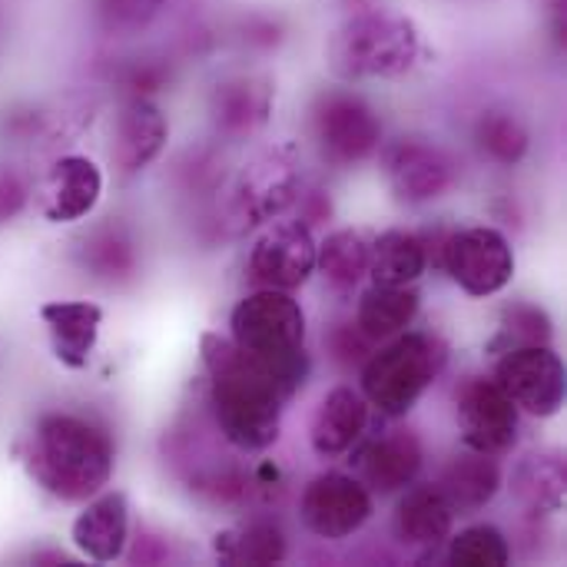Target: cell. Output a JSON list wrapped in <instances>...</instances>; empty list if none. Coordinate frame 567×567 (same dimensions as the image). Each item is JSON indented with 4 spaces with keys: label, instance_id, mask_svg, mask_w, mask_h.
<instances>
[{
    "label": "cell",
    "instance_id": "e0dca14e",
    "mask_svg": "<svg viewBox=\"0 0 567 567\" xmlns=\"http://www.w3.org/2000/svg\"><path fill=\"white\" fill-rule=\"evenodd\" d=\"M455 512L449 505V498L442 495L439 485H422L412 482L409 488L399 492V505H395V518H392V532L399 538V545H405L415 555H432L435 548H442L455 528Z\"/></svg>",
    "mask_w": 567,
    "mask_h": 567
},
{
    "label": "cell",
    "instance_id": "5bb4252c",
    "mask_svg": "<svg viewBox=\"0 0 567 567\" xmlns=\"http://www.w3.org/2000/svg\"><path fill=\"white\" fill-rule=\"evenodd\" d=\"M169 140V120L153 96H126L113 113L110 159L123 176L143 173L159 159Z\"/></svg>",
    "mask_w": 567,
    "mask_h": 567
},
{
    "label": "cell",
    "instance_id": "8fae6325",
    "mask_svg": "<svg viewBox=\"0 0 567 567\" xmlns=\"http://www.w3.org/2000/svg\"><path fill=\"white\" fill-rule=\"evenodd\" d=\"M382 173L405 206H425L442 199L455 186V163L452 156L422 136H399L382 143Z\"/></svg>",
    "mask_w": 567,
    "mask_h": 567
},
{
    "label": "cell",
    "instance_id": "d6986e66",
    "mask_svg": "<svg viewBox=\"0 0 567 567\" xmlns=\"http://www.w3.org/2000/svg\"><path fill=\"white\" fill-rule=\"evenodd\" d=\"M40 319L47 326L53 359L73 372L86 369V362L96 349V339H100L103 309L86 299H56V302L40 306Z\"/></svg>",
    "mask_w": 567,
    "mask_h": 567
},
{
    "label": "cell",
    "instance_id": "d4e9b609",
    "mask_svg": "<svg viewBox=\"0 0 567 567\" xmlns=\"http://www.w3.org/2000/svg\"><path fill=\"white\" fill-rule=\"evenodd\" d=\"M429 269V243L412 229H385L372 239L369 276L375 286H415Z\"/></svg>",
    "mask_w": 567,
    "mask_h": 567
},
{
    "label": "cell",
    "instance_id": "484cf974",
    "mask_svg": "<svg viewBox=\"0 0 567 567\" xmlns=\"http://www.w3.org/2000/svg\"><path fill=\"white\" fill-rule=\"evenodd\" d=\"M80 266L90 269V276L103 282H120L130 279L136 269V243L130 229L116 219L90 229L80 239Z\"/></svg>",
    "mask_w": 567,
    "mask_h": 567
},
{
    "label": "cell",
    "instance_id": "4dcf8cb0",
    "mask_svg": "<svg viewBox=\"0 0 567 567\" xmlns=\"http://www.w3.org/2000/svg\"><path fill=\"white\" fill-rule=\"evenodd\" d=\"M551 316L535 306V302H515L505 309V319H502V329H498V342H502V352L505 349H515V346H551Z\"/></svg>",
    "mask_w": 567,
    "mask_h": 567
},
{
    "label": "cell",
    "instance_id": "4fadbf2b",
    "mask_svg": "<svg viewBox=\"0 0 567 567\" xmlns=\"http://www.w3.org/2000/svg\"><path fill=\"white\" fill-rule=\"evenodd\" d=\"M299 193L302 183L296 166L279 153H262L239 173L229 199V219L243 229L279 219L289 206H296Z\"/></svg>",
    "mask_w": 567,
    "mask_h": 567
},
{
    "label": "cell",
    "instance_id": "2e32d148",
    "mask_svg": "<svg viewBox=\"0 0 567 567\" xmlns=\"http://www.w3.org/2000/svg\"><path fill=\"white\" fill-rule=\"evenodd\" d=\"M73 548L93 565H113L123 558L130 542V498L123 492H100L83 502L70 525Z\"/></svg>",
    "mask_w": 567,
    "mask_h": 567
},
{
    "label": "cell",
    "instance_id": "603a6c76",
    "mask_svg": "<svg viewBox=\"0 0 567 567\" xmlns=\"http://www.w3.org/2000/svg\"><path fill=\"white\" fill-rule=\"evenodd\" d=\"M512 498L528 515H558L567 502V462L561 452H532L518 458L508 478Z\"/></svg>",
    "mask_w": 567,
    "mask_h": 567
},
{
    "label": "cell",
    "instance_id": "8992f818",
    "mask_svg": "<svg viewBox=\"0 0 567 567\" xmlns=\"http://www.w3.org/2000/svg\"><path fill=\"white\" fill-rule=\"evenodd\" d=\"M309 126L319 153L336 166L372 159L385 143V126L372 103L349 90H326L309 110Z\"/></svg>",
    "mask_w": 567,
    "mask_h": 567
},
{
    "label": "cell",
    "instance_id": "6da1fadb",
    "mask_svg": "<svg viewBox=\"0 0 567 567\" xmlns=\"http://www.w3.org/2000/svg\"><path fill=\"white\" fill-rule=\"evenodd\" d=\"M23 465L47 495L83 505L110 485L116 445L110 429L90 415L43 412L27 432Z\"/></svg>",
    "mask_w": 567,
    "mask_h": 567
},
{
    "label": "cell",
    "instance_id": "83f0119b",
    "mask_svg": "<svg viewBox=\"0 0 567 567\" xmlns=\"http://www.w3.org/2000/svg\"><path fill=\"white\" fill-rule=\"evenodd\" d=\"M369 249L372 239H365L359 229H332L322 243H316V269L329 286L352 289L369 276Z\"/></svg>",
    "mask_w": 567,
    "mask_h": 567
},
{
    "label": "cell",
    "instance_id": "ffe728a7",
    "mask_svg": "<svg viewBox=\"0 0 567 567\" xmlns=\"http://www.w3.org/2000/svg\"><path fill=\"white\" fill-rule=\"evenodd\" d=\"M272 110V86L262 76L239 73L226 76L209 93V116L223 136H249L256 133Z\"/></svg>",
    "mask_w": 567,
    "mask_h": 567
},
{
    "label": "cell",
    "instance_id": "3957f363",
    "mask_svg": "<svg viewBox=\"0 0 567 567\" xmlns=\"http://www.w3.org/2000/svg\"><path fill=\"white\" fill-rule=\"evenodd\" d=\"M233 346L286 395V402L309 379L306 312L286 289H256L229 312Z\"/></svg>",
    "mask_w": 567,
    "mask_h": 567
},
{
    "label": "cell",
    "instance_id": "7a4b0ae2",
    "mask_svg": "<svg viewBox=\"0 0 567 567\" xmlns=\"http://www.w3.org/2000/svg\"><path fill=\"white\" fill-rule=\"evenodd\" d=\"M203 365L209 372V405L219 435L246 455L279 442L286 395L233 346L229 336L203 332Z\"/></svg>",
    "mask_w": 567,
    "mask_h": 567
},
{
    "label": "cell",
    "instance_id": "9a60e30c",
    "mask_svg": "<svg viewBox=\"0 0 567 567\" xmlns=\"http://www.w3.org/2000/svg\"><path fill=\"white\" fill-rule=\"evenodd\" d=\"M359 482L372 495H399L412 482H419L425 468V445L412 429H392L379 439H369L355 452Z\"/></svg>",
    "mask_w": 567,
    "mask_h": 567
},
{
    "label": "cell",
    "instance_id": "5b68a950",
    "mask_svg": "<svg viewBox=\"0 0 567 567\" xmlns=\"http://www.w3.org/2000/svg\"><path fill=\"white\" fill-rule=\"evenodd\" d=\"M422 50L419 27L392 10H359L346 17L329 43L326 60L329 70L346 80H392L415 66Z\"/></svg>",
    "mask_w": 567,
    "mask_h": 567
},
{
    "label": "cell",
    "instance_id": "44dd1931",
    "mask_svg": "<svg viewBox=\"0 0 567 567\" xmlns=\"http://www.w3.org/2000/svg\"><path fill=\"white\" fill-rule=\"evenodd\" d=\"M103 196V173L90 156L70 153L60 156L47 179V203L43 213L50 223H76L96 209Z\"/></svg>",
    "mask_w": 567,
    "mask_h": 567
},
{
    "label": "cell",
    "instance_id": "d6a6232c",
    "mask_svg": "<svg viewBox=\"0 0 567 567\" xmlns=\"http://www.w3.org/2000/svg\"><path fill=\"white\" fill-rule=\"evenodd\" d=\"M372 349H375V342H372L355 322H339V326L329 332V355H332L339 365H346V369H352V365L362 369V362L372 355Z\"/></svg>",
    "mask_w": 567,
    "mask_h": 567
},
{
    "label": "cell",
    "instance_id": "7402d4cb",
    "mask_svg": "<svg viewBox=\"0 0 567 567\" xmlns=\"http://www.w3.org/2000/svg\"><path fill=\"white\" fill-rule=\"evenodd\" d=\"M435 485L442 488V495L449 498L455 515H475L495 502V495L505 485V472L498 465V455L465 449L462 455H455L445 465V472Z\"/></svg>",
    "mask_w": 567,
    "mask_h": 567
},
{
    "label": "cell",
    "instance_id": "ac0fdd59",
    "mask_svg": "<svg viewBox=\"0 0 567 567\" xmlns=\"http://www.w3.org/2000/svg\"><path fill=\"white\" fill-rule=\"evenodd\" d=\"M372 405L352 385H336L322 395L309 422V445L319 458H342L349 455L369 429Z\"/></svg>",
    "mask_w": 567,
    "mask_h": 567
},
{
    "label": "cell",
    "instance_id": "ba28073f",
    "mask_svg": "<svg viewBox=\"0 0 567 567\" xmlns=\"http://www.w3.org/2000/svg\"><path fill=\"white\" fill-rule=\"evenodd\" d=\"M492 379L515 402V409L532 415V419H555L565 409V362L551 346L505 349Z\"/></svg>",
    "mask_w": 567,
    "mask_h": 567
},
{
    "label": "cell",
    "instance_id": "277c9868",
    "mask_svg": "<svg viewBox=\"0 0 567 567\" xmlns=\"http://www.w3.org/2000/svg\"><path fill=\"white\" fill-rule=\"evenodd\" d=\"M449 365V346L435 332L405 329L372 349L359 369V392L385 419H405Z\"/></svg>",
    "mask_w": 567,
    "mask_h": 567
},
{
    "label": "cell",
    "instance_id": "f546056e",
    "mask_svg": "<svg viewBox=\"0 0 567 567\" xmlns=\"http://www.w3.org/2000/svg\"><path fill=\"white\" fill-rule=\"evenodd\" d=\"M512 561V545L495 525H468L449 535V565L455 567H505Z\"/></svg>",
    "mask_w": 567,
    "mask_h": 567
},
{
    "label": "cell",
    "instance_id": "836d02e7",
    "mask_svg": "<svg viewBox=\"0 0 567 567\" xmlns=\"http://www.w3.org/2000/svg\"><path fill=\"white\" fill-rule=\"evenodd\" d=\"M27 206V183L17 169L0 166V223L13 219Z\"/></svg>",
    "mask_w": 567,
    "mask_h": 567
},
{
    "label": "cell",
    "instance_id": "1f68e13d",
    "mask_svg": "<svg viewBox=\"0 0 567 567\" xmlns=\"http://www.w3.org/2000/svg\"><path fill=\"white\" fill-rule=\"evenodd\" d=\"M166 0H93V13L110 33H140L156 20Z\"/></svg>",
    "mask_w": 567,
    "mask_h": 567
},
{
    "label": "cell",
    "instance_id": "9c48e42d",
    "mask_svg": "<svg viewBox=\"0 0 567 567\" xmlns=\"http://www.w3.org/2000/svg\"><path fill=\"white\" fill-rule=\"evenodd\" d=\"M375 512V495L346 472H322L309 478L299 495L302 525L322 542H346L359 535Z\"/></svg>",
    "mask_w": 567,
    "mask_h": 567
},
{
    "label": "cell",
    "instance_id": "4316f807",
    "mask_svg": "<svg viewBox=\"0 0 567 567\" xmlns=\"http://www.w3.org/2000/svg\"><path fill=\"white\" fill-rule=\"evenodd\" d=\"M286 551V532L272 518H252L233 532L216 535V555L229 565H279Z\"/></svg>",
    "mask_w": 567,
    "mask_h": 567
},
{
    "label": "cell",
    "instance_id": "52a82bcc",
    "mask_svg": "<svg viewBox=\"0 0 567 567\" xmlns=\"http://www.w3.org/2000/svg\"><path fill=\"white\" fill-rule=\"evenodd\" d=\"M442 266L462 292L488 299L512 286L515 249L495 226H465L442 243Z\"/></svg>",
    "mask_w": 567,
    "mask_h": 567
},
{
    "label": "cell",
    "instance_id": "cb8c5ba5",
    "mask_svg": "<svg viewBox=\"0 0 567 567\" xmlns=\"http://www.w3.org/2000/svg\"><path fill=\"white\" fill-rule=\"evenodd\" d=\"M422 309V292L415 286H369L355 302V326L379 346L405 332Z\"/></svg>",
    "mask_w": 567,
    "mask_h": 567
},
{
    "label": "cell",
    "instance_id": "30bf717a",
    "mask_svg": "<svg viewBox=\"0 0 567 567\" xmlns=\"http://www.w3.org/2000/svg\"><path fill=\"white\" fill-rule=\"evenodd\" d=\"M455 419L462 445L485 455H505L518 442L522 412L495 379L468 375L455 385Z\"/></svg>",
    "mask_w": 567,
    "mask_h": 567
},
{
    "label": "cell",
    "instance_id": "f1b7e54d",
    "mask_svg": "<svg viewBox=\"0 0 567 567\" xmlns=\"http://www.w3.org/2000/svg\"><path fill=\"white\" fill-rule=\"evenodd\" d=\"M475 146L498 166H518L532 150V133L518 113L492 106L475 120Z\"/></svg>",
    "mask_w": 567,
    "mask_h": 567
},
{
    "label": "cell",
    "instance_id": "7c38bea8",
    "mask_svg": "<svg viewBox=\"0 0 567 567\" xmlns=\"http://www.w3.org/2000/svg\"><path fill=\"white\" fill-rule=\"evenodd\" d=\"M249 282L256 289L296 292L316 272V236L302 219L272 223L249 249L246 259Z\"/></svg>",
    "mask_w": 567,
    "mask_h": 567
}]
</instances>
